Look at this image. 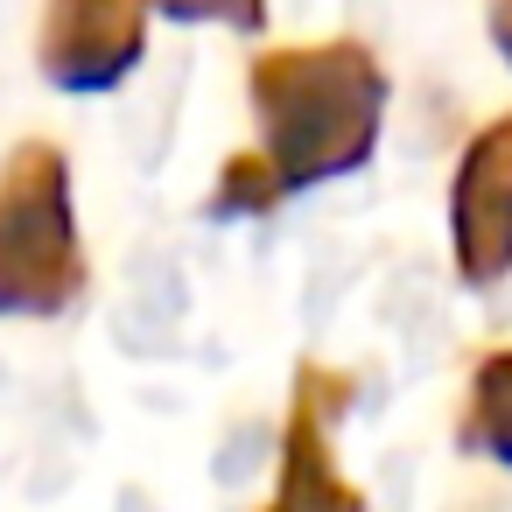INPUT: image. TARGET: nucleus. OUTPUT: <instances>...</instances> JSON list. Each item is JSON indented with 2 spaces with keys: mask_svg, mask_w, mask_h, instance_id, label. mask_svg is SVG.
<instances>
[{
  "mask_svg": "<svg viewBox=\"0 0 512 512\" xmlns=\"http://www.w3.org/2000/svg\"><path fill=\"white\" fill-rule=\"evenodd\" d=\"M253 120H260V169L274 197L316 190L351 176L379 148L386 71L365 43H316V50H260L253 57Z\"/></svg>",
  "mask_w": 512,
  "mask_h": 512,
  "instance_id": "1",
  "label": "nucleus"
},
{
  "mask_svg": "<svg viewBox=\"0 0 512 512\" xmlns=\"http://www.w3.org/2000/svg\"><path fill=\"white\" fill-rule=\"evenodd\" d=\"M456 442H463L470 456L512 463V351H491V358L470 372V407H463Z\"/></svg>",
  "mask_w": 512,
  "mask_h": 512,
  "instance_id": "6",
  "label": "nucleus"
},
{
  "mask_svg": "<svg viewBox=\"0 0 512 512\" xmlns=\"http://www.w3.org/2000/svg\"><path fill=\"white\" fill-rule=\"evenodd\" d=\"M43 78L57 92H113L141 50H148V15L127 0H57L43 15Z\"/></svg>",
  "mask_w": 512,
  "mask_h": 512,
  "instance_id": "4",
  "label": "nucleus"
},
{
  "mask_svg": "<svg viewBox=\"0 0 512 512\" xmlns=\"http://www.w3.org/2000/svg\"><path fill=\"white\" fill-rule=\"evenodd\" d=\"M449 239L470 288H491L512 274V113L463 148L449 183Z\"/></svg>",
  "mask_w": 512,
  "mask_h": 512,
  "instance_id": "3",
  "label": "nucleus"
},
{
  "mask_svg": "<svg viewBox=\"0 0 512 512\" xmlns=\"http://www.w3.org/2000/svg\"><path fill=\"white\" fill-rule=\"evenodd\" d=\"M85 288L71 162L50 141H22L0 162V316H57Z\"/></svg>",
  "mask_w": 512,
  "mask_h": 512,
  "instance_id": "2",
  "label": "nucleus"
},
{
  "mask_svg": "<svg viewBox=\"0 0 512 512\" xmlns=\"http://www.w3.org/2000/svg\"><path fill=\"white\" fill-rule=\"evenodd\" d=\"M330 407L344 414V379L309 365L295 379V407L281 428V484H274L267 512H365L358 484L330 456Z\"/></svg>",
  "mask_w": 512,
  "mask_h": 512,
  "instance_id": "5",
  "label": "nucleus"
},
{
  "mask_svg": "<svg viewBox=\"0 0 512 512\" xmlns=\"http://www.w3.org/2000/svg\"><path fill=\"white\" fill-rule=\"evenodd\" d=\"M267 204H274V183H267L260 155H239V162H225V183H218L211 211H218V218H246V211H267Z\"/></svg>",
  "mask_w": 512,
  "mask_h": 512,
  "instance_id": "7",
  "label": "nucleus"
},
{
  "mask_svg": "<svg viewBox=\"0 0 512 512\" xmlns=\"http://www.w3.org/2000/svg\"><path fill=\"white\" fill-rule=\"evenodd\" d=\"M491 43H498L505 64H512V0H498V8H491Z\"/></svg>",
  "mask_w": 512,
  "mask_h": 512,
  "instance_id": "8",
  "label": "nucleus"
}]
</instances>
